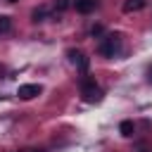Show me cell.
<instances>
[{
    "mask_svg": "<svg viewBox=\"0 0 152 152\" xmlns=\"http://www.w3.org/2000/svg\"><path fill=\"white\" fill-rule=\"evenodd\" d=\"M81 97H83L86 102H100V100H102V88L95 83V78L86 76V78L81 81Z\"/></svg>",
    "mask_w": 152,
    "mask_h": 152,
    "instance_id": "obj_1",
    "label": "cell"
},
{
    "mask_svg": "<svg viewBox=\"0 0 152 152\" xmlns=\"http://www.w3.org/2000/svg\"><path fill=\"white\" fill-rule=\"evenodd\" d=\"M119 48H121V36L119 33H114V36H107V38H102V43H100V55H104V57H114L116 52H119Z\"/></svg>",
    "mask_w": 152,
    "mask_h": 152,
    "instance_id": "obj_2",
    "label": "cell"
},
{
    "mask_svg": "<svg viewBox=\"0 0 152 152\" xmlns=\"http://www.w3.org/2000/svg\"><path fill=\"white\" fill-rule=\"evenodd\" d=\"M40 86L38 83H24V86H19V90H17V95L21 97V100H33L36 95H40Z\"/></svg>",
    "mask_w": 152,
    "mask_h": 152,
    "instance_id": "obj_3",
    "label": "cell"
},
{
    "mask_svg": "<svg viewBox=\"0 0 152 152\" xmlns=\"http://www.w3.org/2000/svg\"><path fill=\"white\" fill-rule=\"evenodd\" d=\"M66 57H69V62H71V64H76L81 71H86V69H88V57H86L81 50H69V52H66Z\"/></svg>",
    "mask_w": 152,
    "mask_h": 152,
    "instance_id": "obj_4",
    "label": "cell"
},
{
    "mask_svg": "<svg viewBox=\"0 0 152 152\" xmlns=\"http://www.w3.org/2000/svg\"><path fill=\"white\" fill-rule=\"evenodd\" d=\"M97 7V0H76V10L81 12V14H88V12H93Z\"/></svg>",
    "mask_w": 152,
    "mask_h": 152,
    "instance_id": "obj_5",
    "label": "cell"
},
{
    "mask_svg": "<svg viewBox=\"0 0 152 152\" xmlns=\"http://www.w3.org/2000/svg\"><path fill=\"white\" fill-rule=\"evenodd\" d=\"M145 7V0H126L124 2V12H138Z\"/></svg>",
    "mask_w": 152,
    "mask_h": 152,
    "instance_id": "obj_6",
    "label": "cell"
},
{
    "mask_svg": "<svg viewBox=\"0 0 152 152\" xmlns=\"http://www.w3.org/2000/svg\"><path fill=\"white\" fill-rule=\"evenodd\" d=\"M119 131H121V135H124V138H131V135H133V131H135V126H133V121H121Z\"/></svg>",
    "mask_w": 152,
    "mask_h": 152,
    "instance_id": "obj_7",
    "label": "cell"
},
{
    "mask_svg": "<svg viewBox=\"0 0 152 152\" xmlns=\"http://www.w3.org/2000/svg\"><path fill=\"white\" fill-rule=\"evenodd\" d=\"M10 26H12V19L2 14V17H0V33H7V31H10Z\"/></svg>",
    "mask_w": 152,
    "mask_h": 152,
    "instance_id": "obj_8",
    "label": "cell"
},
{
    "mask_svg": "<svg viewBox=\"0 0 152 152\" xmlns=\"http://www.w3.org/2000/svg\"><path fill=\"white\" fill-rule=\"evenodd\" d=\"M66 7H69V0H59L57 2V10H66Z\"/></svg>",
    "mask_w": 152,
    "mask_h": 152,
    "instance_id": "obj_9",
    "label": "cell"
},
{
    "mask_svg": "<svg viewBox=\"0 0 152 152\" xmlns=\"http://www.w3.org/2000/svg\"><path fill=\"white\" fill-rule=\"evenodd\" d=\"M90 33H93V36H100V33H102V26H93V31H90Z\"/></svg>",
    "mask_w": 152,
    "mask_h": 152,
    "instance_id": "obj_10",
    "label": "cell"
},
{
    "mask_svg": "<svg viewBox=\"0 0 152 152\" xmlns=\"http://www.w3.org/2000/svg\"><path fill=\"white\" fill-rule=\"evenodd\" d=\"M147 78H150V81H152V64H150V66H147Z\"/></svg>",
    "mask_w": 152,
    "mask_h": 152,
    "instance_id": "obj_11",
    "label": "cell"
},
{
    "mask_svg": "<svg viewBox=\"0 0 152 152\" xmlns=\"http://www.w3.org/2000/svg\"><path fill=\"white\" fill-rule=\"evenodd\" d=\"M33 152H43V150H33Z\"/></svg>",
    "mask_w": 152,
    "mask_h": 152,
    "instance_id": "obj_12",
    "label": "cell"
},
{
    "mask_svg": "<svg viewBox=\"0 0 152 152\" xmlns=\"http://www.w3.org/2000/svg\"><path fill=\"white\" fill-rule=\"evenodd\" d=\"M140 152H150V150H140Z\"/></svg>",
    "mask_w": 152,
    "mask_h": 152,
    "instance_id": "obj_13",
    "label": "cell"
},
{
    "mask_svg": "<svg viewBox=\"0 0 152 152\" xmlns=\"http://www.w3.org/2000/svg\"><path fill=\"white\" fill-rule=\"evenodd\" d=\"M10 2H14V0H10Z\"/></svg>",
    "mask_w": 152,
    "mask_h": 152,
    "instance_id": "obj_14",
    "label": "cell"
}]
</instances>
